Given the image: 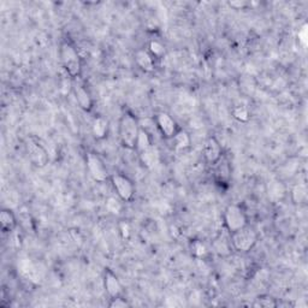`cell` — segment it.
<instances>
[{"mask_svg": "<svg viewBox=\"0 0 308 308\" xmlns=\"http://www.w3.org/2000/svg\"><path fill=\"white\" fill-rule=\"evenodd\" d=\"M60 60L69 76L72 78L79 77L82 72V59L77 48L68 41L60 45Z\"/></svg>", "mask_w": 308, "mask_h": 308, "instance_id": "obj_1", "label": "cell"}, {"mask_svg": "<svg viewBox=\"0 0 308 308\" xmlns=\"http://www.w3.org/2000/svg\"><path fill=\"white\" fill-rule=\"evenodd\" d=\"M140 124L135 116L127 112L119 120V138L120 142L128 150H135V145L140 133Z\"/></svg>", "mask_w": 308, "mask_h": 308, "instance_id": "obj_2", "label": "cell"}, {"mask_svg": "<svg viewBox=\"0 0 308 308\" xmlns=\"http://www.w3.org/2000/svg\"><path fill=\"white\" fill-rule=\"evenodd\" d=\"M257 233L248 225L235 231V233H231V244L237 252H241V253H247L251 249H253L254 245L257 244Z\"/></svg>", "mask_w": 308, "mask_h": 308, "instance_id": "obj_3", "label": "cell"}, {"mask_svg": "<svg viewBox=\"0 0 308 308\" xmlns=\"http://www.w3.org/2000/svg\"><path fill=\"white\" fill-rule=\"evenodd\" d=\"M224 224H225L227 230L230 234L247 227L248 219L243 209L241 206L235 205V203L228 206L224 211Z\"/></svg>", "mask_w": 308, "mask_h": 308, "instance_id": "obj_4", "label": "cell"}, {"mask_svg": "<svg viewBox=\"0 0 308 308\" xmlns=\"http://www.w3.org/2000/svg\"><path fill=\"white\" fill-rule=\"evenodd\" d=\"M113 188H115L117 195L119 196L122 201L129 202L135 196V187L131 179L126 175L115 174L111 176Z\"/></svg>", "mask_w": 308, "mask_h": 308, "instance_id": "obj_5", "label": "cell"}, {"mask_svg": "<svg viewBox=\"0 0 308 308\" xmlns=\"http://www.w3.org/2000/svg\"><path fill=\"white\" fill-rule=\"evenodd\" d=\"M86 164H87L89 175L92 176V178L95 182L102 183L109 178V171H107L105 164L98 154L88 152L86 155Z\"/></svg>", "mask_w": 308, "mask_h": 308, "instance_id": "obj_6", "label": "cell"}, {"mask_svg": "<svg viewBox=\"0 0 308 308\" xmlns=\"http://www.w3.org/2000/svg\"><path fill=\"white\" fill-rule=\"evenodd\" d=\"M26 148L30 161L37 168H44L48 164L50 157H48L47 151L41 146L40 142H37L35 138L28 137L26 141Z\"/></svg>", "mask_w": 308, "mask_h": 308, "instance_id": "obj_7", "label": "cell"}, {"mask_svg": "<svg viewBox=\"0 0 308 308\" xmlns=\"http://www.w3.org/2000/svg\"><path fill=\"white\" fill-rule=\"evenodd\" d=\"M154 122L161 136L168 140H171L179 130L176 120L166 112H158L154 116Z\"/></svg>", "mask_w": 308, "mask_h": 308, "instance_id": "obj_8", "label": "cell"}, {"mask_svg": "<svg viewBox=\"0 0 308 308\" xmlns=\"http://www.w3.org/2000/svg\"><path fill=\"white\" fill-rule=\"evenodd\" d=\"M223 148H221L219 141L216 137L212 136L206 141L205 147H203V157L206 161L211 165H214L219 159L223 157Z\"/></svg>", "mask_w": 308, "mask_h": 308, "instance_id": "obj_9", "label": "cell"}, {"mask_svg": "<svg viewBox=\"0 0 308 308\" xmlns=\"http://www.w3.org/2000/svg\"><path fill=\"white\" fill-rule=\"evenodd\" d=\"M104 286H105L107 295H109L111 299L122 296L123 294L122 283L119 282L118 277L111 271V270H106L105 275H104Z\"/></svg>", "mask_w": 308, "mask_h": 308, "instance_id": "obj_10", "label": "cell"}, {"mask_svg": "<svg viewBox=\"0 0 308 308\" xmlns=\"http://www.w3.org/2000/svg\"><path fill=\"white\" fill-rule=\"evenodd\" d=\"M72 89H74L75 98L77 100L78 105L85 111H91L93 107V100L87 89L83 87L81 83L77 82H75L74 85H72Z\"/></svg>", "mask_w": 308, "mask_h": 308, "instance_id": "obj_11", "label": "cell"}, {"mask_svg": "<svg viewBox=\"0 0 308 308\" xmlns=\"http://www.w3.org/2000/svg\"><path fill=\"white\" fill-rule=\"evenodd\" d=\"M135 61L145 72H153L155 70L154 57L147 50H138L135 52Z\"/></svg>", "mask_w": 308, "mask_h": 308, "instance_id": "obj_12", "label": "cell"}, {"mask_svg": "<svg viewBox=\"0 0 308 308\" xmlns=\"http://www.w3.org/2000/svg\"><path fill=\"white\" fill-rule=\"evenodd\" d=\"M214 166V177H216L218 183H225L228 184L230 181V165L229 161L224 158V155L219 159V161H217Z\"/></svg>", "mask_w": 308, "mask_h": 308, "instance_id": "obj_13", "label": "cell"}, {"mask_svg": "<svg viewBox=\"0 0 308 308\" xmlns=\"http://www.w3.org/2000/svg\"><path fill=\"white\" fill-rule=\"evenodd\" d=\"M138 157H140L141 162H142L146 168L153 169L159 162V151L154 145H152L146 151L138 153Z\"/></svg>", "mask_w": 308, "mask_h": 308, "instance_id": "obj_14", "label": "cell"}, {"mask_svg": "<svg viewBox=\"0 0 308 308\" xmlns=\"http://www.w3.org/2000/svg\"><path fill=\"white\" fill-rule=\"evenodd\" d=\"M93 136L96 140H104L109 133V120L104 117H96L92 124Z\"/></svg>", "mask_w": 308, "mask_h": 308, "instance_id": "obj_15", "label": "cell"}, {"mask_svg": "<svg viewBox=\"0 0 308 308\" xmlns=\"http://www.w3.org/2000/svg\"><path fill=\"white\" fill-rule=\"evenodd\" d=\"M0 224H2V229L4 233H11L15 230L17 219L11 210L4 209L0 212Z\"/></svg>", "mask_w": 308, "mask_h": 308, "instance_id": "obj_16", "label": "cell"}, {"mask_svg": "<svg viewBox=\"0 0 308 308\" xmlns=\"http://www.w3.org/2000/svg\"><path fill=\"white\" fill-rule=\"evenodd\" d=\"M176 151H186L190 147V136L186 130L179 129L177 134L171 138Z\"/></svg>", "mask_w": 308, "mask_h": 308, "instance_id": "obj_17", "label": "cell"}, {"mask_svg": "<svg viewBox=\"0 0 308 308\" xmlns=\"http://www.w3.org/2000/svg\"><path fill=\"white\" fill-rule=\"evenodd\" d=\"M152 145L153 143H152V138L150 136V134L147 133L146 129L141 128L136 140V145H135V150H136L137 153H141V152L146 151L147 148H150Z\"/></svg>", "mask_w": 308, "mask_h": 308, "instance_id": "obj_18", "label": "cell"}, {"mask_svg": "<svg viewBox=\"0 0 308 308\" xmlns=\"http://www.w3.org/2000/svg\"><path fill=\"white\" fill-rule=\"evenodd\" d=\"M231 113H233L234 118L241 123H247L251 119V113H249V110L244 105L235 106Z\"/></svg>", "mask_w": 308, "mask_h": 308, "instance_id": "obj_19", "label": "cell"}, {"mask_svg": "<svg viewBox=\"0 0 308 308\" xmlns=\"http://www.w3.org/2000/svg\"><path fill=\"white\" fill-rule=\"evenodd\" d=\"M284 187L279 182H271L269 184V196L272 200H279L284 196Z\"/></svg>", "mask_w": 308, "mask_h": 308, "instance_id": "obj_20", "label": "cell"}, {"mask_svg": "<svg viewBox=\"0 0 308 308\" xmlns=\"http://www.w3.org/2000/svg\"><path fill=\"white\" fill-rule=\"evenodd\" d=\"M307 190L304 184H297L293 189V200L295 203H301L306 200Z\"/></svg>", "mask_w": 308, "mask_h": 308, "instance_id": "obj_21", "label": "cell"}, {"mask_svg": "<svg viewBox=\"0 0 308 308\" xmlns=\"http://www.w3.org/2000/svg\"><path fill=\"white\" fill-rule=\"evenodd\" d=\"M148 52L153 55L154 58H160L162 54L165 53V47L162 46L161 43H159L158 40H152L148 44Z\"/></svg>", "mask_w": 308, "mask_h": 308, "instance_id": "obj_22", "label": "cell"}, {"mask_svg": "<svg viewBox=\"0 0 308 308\" xmlns=\"http://www.w3.org/2000/svg\"><path fill=\"white\" fill-rule=\"evenodd\" d=\"M192 253L196 258H203L207 254V249L201 241H194L192 243Z\"/></svg>", "mask_w": 308, "mask_h": 308, "instance_id": "obj_23", "label": "cell"}, {"mask_svg": "<svg viewBox=\"0 0 308 308\" xmlns=\"http://www.w3.org/2000/svg\"><path fill=\"white\" fill-rule=\"evenodd\" d=\"M106 209L110 213L118 214L120 210H122V205H120V202L116 198H110L106 201Z\"/></svg>", "mask_w": 308, "mask_h": 308, "instance_id": "obj_24", "label": "cell"}, {"mask_svg": "<svg viewBox=\"0 0 308 308\" xmlns=\"http://www.w3.org/2000/svg\"><path fill=\"white\" fill-rule=\"evenodd\" d=\"M130 304L126 299H123L122 296L115 297V299H111V302L109 303L110 308H126L129 307Z\"/></svg>", "mask_w": 308, "mask_h": 308, "instance_id": "obj_25", "label": "cell"}, {"mask_svg": "<svg viewBox=\"0 0 308 308\" xmlns=\"http://www.w3.org/2000/svg\"><path fill=\"white\" fill-rule=\"evenodd\" d=\"M255 306H260V307H276L277 303L276 301L272 299V297L269 296H261L258 299V303H255Z\"/></svg>", "mask_w": 308, "mask_h": 308, "instance_id": "obj_26", "label": "cell"}, {"mask_svg": "<svg viewBox=\"0 0 308 308\" xmlns=\"http://www.w3.org/2000/svg\"><path fill=\"white\" fill-rule=\"evenodd\" d=\"M119 231L123 238H128L130 236V225L126 221H122V223H119Z\"/></svg>", "mask_w": 308, "mask_h": 308, "instance_id": "obj_27", "label": "cell"}, {"mask_svg": "<svg viewBox=\"0 0 308 308\" xmlns=\"http://www.w3.org/2000/svg\"><path fill=\"white\" fill-rule=\"evenodd\" d=\"M229 5L231 6V8H235V9H241V8H243V6L245 5L244 3H236V2H231V3H229Z\"/></svg>", "mask_w": 308, "mask_h": 308, "instance_id": "obj_28", "label": "cell"}]
</instances>
